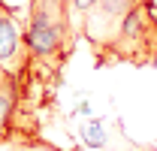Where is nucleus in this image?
<instances>
[{
	"label": "nucleus",
	"instance_id": "f257e3e1",
	"mask_svg": "<svg viewBox=\"0 0 157 151\" xmlns=\"http://www.w3.org/2000/svg\"><path fill=\"white\" fill-rule=\"evenodd\" d=\"M109 64H133V67H154L157 64V6L154 0H133L127 15L118 27L112 45L100 60Z\"/></svg>",
	"mask_w": 157,
	"mask_h": 151
},
{
	"label": "nucleus",
	"instance_id": "f03ea898",
	"mask_svg": "<svg viewBox=\"0 0 157 151\" xmlns=\"http://www.w3.org/2000/svg\"><path fill=\"white\" fill-rule=\"evenodd\" d=\"M130 6H133V0H100L97 6H91L88 12L78 15L76 30L82 39L91 42V52H94L97 64L103 60L106 48L112 45V39H115L118 27H121V21H124Z\"/></svg>",
	"mask_w": 157,
	"mask_h": 151
},
{
	"label": "nucleus",
	"instance_id": "7ed1b4c3",
	"mask_svg": "<svg viewBox=\"0 0 157 151\" xmlns=\"http://www.w3.org/2000/svg\"><path fill=\"white\" fill-rule=\"evenodd\" d=\"M27 67H30V57L24 45V30L18 18L0 3V70L15 79H24Z\"/></svg>",
	"mask_w": 157,
	"mask_h": 151
},
{
	"label": "nucleus",
	"instance_id": "20e7f679",
	"mask_svg": "<svg viewBox=\"0 0 157 151\" xmlns=\"http://www.w3.org/2000/svg\"><path fill=\"white\" fill-rule=\"evenodd\" d=\"M24 79H9L6 85H0V139H9V127L15 118V103L21 97Z\"/></svg>",
	"mask_w": 157,
	"mask_h": 151
},
{
	"label": "nucleus",
	"instance_id": "39448f33",
	"mask_svg": "<svg viewBox=\"0 0 157 151\" xmlns=\"http://www.w3.org/2000/svg\"><path fill=\"white\" fill-rule=\"evenodd\" d=\"M85 145L88 148H106V133H103V124L100 121H91L85 127Z\"/></svg>",
	"mask_w": 157,
	"mask_h": 151
},
{
	"label": "nucleus",
	"instance_id": "423d86ee",
	"mask_svg": "<svg viewBox=\"0 0 157 151\" xmlns=\"http://www.w3.org/2000/svg\"><path fill=\"white\" fill-rule=\"evenodd\" d=\"M100 0H73V15H82V12H88V9H91V6H97Z\"/></svg>",
	"mask_w": 157,
	"mask_h": 151
},
{
	"label": "nucleus",
	"instance_id": "0eeeda50",
	"mask_svg": "<svg viewBox=\"0 0 157 151\" xmlns=\"http://www.w3.org/2000/svg\"><path fill=\"white\" fill-rule=\"evenodd\" d=\"M39 151H60V148H55V145H45V142H39Z\"/></svg>",
	"mask_w": 157,
	"mask_h": 151
},
{
	"label": "nucleus",
	"instance_id": "6e6552de",
	"mask_svg": "<svg viewBox=\"0 0 157 151\" xmlns=\"http://www.w3.org/2000/svg\"><path fill=\"white\" fill-rule=\"evenodd\" d=\"M3 85H6V82H3Z\"/></svg>",
	"mask_w": 157,
	"mask_h": 151
}]
</instances>
